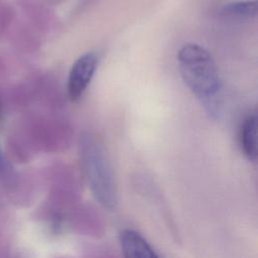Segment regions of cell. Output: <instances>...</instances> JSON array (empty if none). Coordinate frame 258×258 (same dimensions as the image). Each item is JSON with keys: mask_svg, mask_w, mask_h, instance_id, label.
Here are the masks:
<instances>
[{"mask_svg": "<svg viewBox=\"0 0 258 258\" xmlns=\"http://www.w3.org/2000/svg\"><path fill=\"white\" fill-rule=\"evenodd\" d=\"M181 79L203 104L209 115L217 116L221 105L222 83L218 68L210 52L200 44H183L177 52Z\"/></svg>", "mask_w": 258, "mask_h": 258, "instance_id": "obj_1", "label": "cell"}, {"mask_svg": "<svg viewBox=\"0 0 258 258\" xmlns=\"http://www.w3.org/2000/svg\"><path fill=\"white\" fill-rule=\"evenodd\" d=\"M79 160L95 199L106 209L117 206V189L113 171L99 139L90 132H82L78 142Z\"/></svg>", "mask_w": 258, "mask_h": 258, "instance_id": "obj_2", "label": "cell"}, {"mask_svg": "<svg viewBox=\"0 0 258 258\" xmlns=\"http://www.w3.org/2000/svg\"><path fill=\"white\" fill-rule=\"evenodd\" d=\"M120 248L124 258H161L148 241L132 229L121 232Z\"/></svg>", "mask_w": 258, "mask_h": 258, "instance_id": "obj_4", "label": "cell"}, {"mask_svg": "<svg viewBox=\"0 0 258 258\" xmlns=\"http://www.w3.org/2000/svg\"><path fill=\"white\" fill-rule=\"evenodd\" d=\"M99 63L98 55L93 52H86L73 63L68 78V96L72 102L82 98L89 87Z\"/></svg>", "mask_w": 258, "mask_h": 258, "instance_id": "obj_3", "label": "cell"}, {"mask_svg": "<svg viewBox=\"0 0 258 258\" xmlns=\"http://www.w3.org/2000/svg\"><path fill=\"white\" fill-rule=\"evenodd\" d=\"M239 142L244 155L255 160L257 157V117L255 114L248 115L240 128Z\"/></svg>", "mask_w": 258, "mask_h": 258, "instance_id": "obj_5", "label": "cell"}, {"mask_svg": "<svg viewBox=\"0 0 258 258\" xmlns=\"http://www.w3.org/2000/svg\"><path fill=\"white\" fill-rule=\"evenodd\" d=\"M221 14L238 17V18H252L257 14L256 0H238L225 3L221 7Z\"/></svg>", "mask_w": 258, "mask_h": 258, "instance_id": "obj_6", "label": "cell"}]
</instances>
